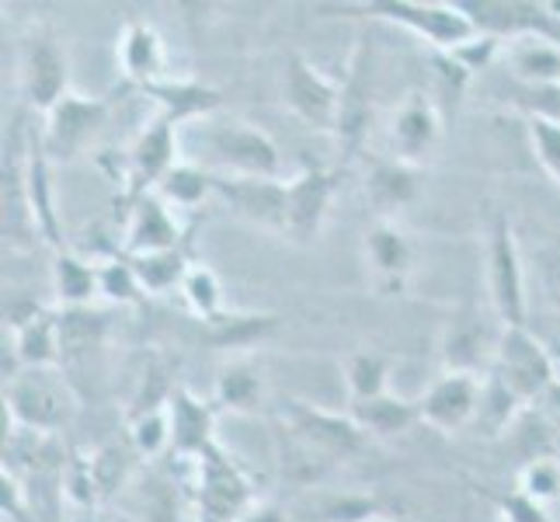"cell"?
Wrapping results in <instances>:
<instances>
[{
	"instance_id": "cell-1",
	"label": "cell",
	"mask_w": 560,
	"mask_h": 522,
	"mask_svg": "<svg viewBox=\"0 0 560 522\" xmlns=\"http://www.w3.org/2000/svg\"><path fill=\"white\" fill-rule=\"evenodd\" d=\"M199 132L223 178H279V150L261 129L241 119H202Z\"/></svg>"
},
{
	"instance_id": "cell-2",
	"label": "cell",
	"mask_w": 560,
	"mask_h": 522,
	"mask_svg": "<svg viewBox=\"0 0 560 522\" xmlns=\"http://www.w3.org/2000/svg\"><path fill=\"white\" fill-rule=\"evenodd\" d=\"M4 404L28 429H60L77 411V397L70 383L56 373V366H35V370L14 373Z\"/></svg>"
},
{
	"instance_id": "cell-3",
	"label": "cell",
	"mask_w": 560,
	"mask_h": 522,
	"mask_svg": "<svg viewBox=\"0 0 560 522\" xmlns=\"http://www.w3.org/2000/svg\"><path fill=\"white\" fill-rule=\"evenodd\" d=\"M491 300L498 317L505 327H526V279H523V262H518V247L512 237V227L505 217L494 220L491 230Z\"/></svg>"
},
{
	"instance_id": "cell-4",
	"label": "cell",
	"mask_w": 560,
	"mask_h": 522,
	"mask_svg": "<svg viewBox=\"0 0 560 522\" xmlns=\"http://www.w3.org/2000/svg\"><path fill=\"white\" fill-rule=\"evenodd\" d=\"M373 11L383 18H394V22H400V25H408L411 32L424 35L432 46L446 49V53L474 43V38L480 35L477 25L463 14L459 4H411V0H386V4H376Z\"/></svg>"
},
{
	"instance_id": "cell-5",
	"label": "cell",
	"mask_w": 560,
	"mask_h": 522,
	"mask_svg": "<svg viewBox=\"0 0 560 522\" xmlns=\"http://www.w3.org/2000/svg\"><path fill=\"white\" fill-rule=\"evenodd\" d=\"M498 376L512 386L518 401H529L553 386V366L526 327H505L498 345Z\"/></svg>"
},
{
	"instance_id": "cell-6",
	"label": "cell",
	"mask_w": 560,
	"mask_h": 522,
	"mask_svg": "<svg viewBox=\"0 0 560 522\" xmlns=\"http://www.w3.org/2000/svg\"><path fill=\"white\" fill-rule=\"evenodd\" d=\"M105 102L98 98H81V94H63L60 102H56L46 115V137H43V153L56 161H70L77 158L94 132L102 129L105 123Z\"/></svg>"
},
{
	"instance_id": "cell-7",
	"label": "cell",
	"mask_w": 560,
	"mask_h": 522,
	"mask_svg": "<svg viewBox=\"0 0 560 522\" xmlns=\"http://www.w3.org/2000/svg\"><path fill=\"white\" fill-rule=\"evenodd\" d=\"M335 192V174L324 167H306L296 178L285 182V237L296 244H314L324 217H327V202H331Z\"/></svg>"
},
{
	"instance_id": "cell-8",
	"label": "cell",
	"mask_w": 560,
	"mask_h": 522,
	"mask_svg": "<svg viewBox=\"0 0 560 522\" xmlns=\"http://www.w3.org/2000/svg\"><path fill=\"white\" fill-rule=\"evenodd\" d=\"M285 105L293 108L303 123L317 129H338L341 112V91L320 77L314 63H306L303 56H289L285 67Z\"/></svg>"
},
{
	"instance_id": "cell-9",
	"label": "cell",
	"mask_w": 560,
	"mask_h": 522,
	"mask_svg": "<svg viewBox=\"0 0 560 522\" xmlns=\"http://www.w3.org/2000/svg\"><path fill=\"white\" fill-rule=\"evenodd\" d=\"M480 394H485V383L477 380V373H446V376H439L429 386V394L421 397L418 418L439 432H456L477 418Z\"/></svg>"
},
{
	"instance_id": "cell-10",
	"label": "cell",
	"mask_w": 560,
	"mask_h": 522,
	"mask_svg": "<svg viewBox=\"0 0 560 522\" xmlns=\"http://www.w3.org/2000/svg\"><path fill=\"white\" fill-rule=\"evenodd\" d=\"M212 192L230 202L241 220H250L265 230H282L285 234V182L279 178H223L209 174Z\"/></svg>"
},
{
	"instance_id": "cell-11",
	"label": "cell",
	"mask_w": 560,
	"mask_h": 522,
	"mask_svg": "<svg viewBox=\"0 0 560 522\" xmlns=\"http://www.w3.org/2000/svg\"><path fill=\"white\" fill-rule=\"evenodd\" d=\"M22 81L28 102L49 112L67 91V49L60 46V38L49 32H35L25 46L22 60Z\"/></svg>"
},
{
	"instance_id": "cell-12",
	"label": "cell",
	"mask_w": 560,
	"mask_h": 522,
	"mask_svg": "<svg viewBox=\"0 0 560 522\" xmlns=\"http://www.w3.org/2000/svg\"><path fill=\"white\" fill-rule=\"evenodd\" d=\"M202 467V519L206 522H241L244 506H247V480L241 477V471L230 463L217 446H209L199 456Z\"/></svg>"
},
{
	"instance_id": "cell-13",
	"label": "cell",
	"mask_w": 560,
	"mask_h": 522,
	"mask_svg": "<svg viewBox=\"0 0 560 522\" xmlns=\"http://www.w3.org/2000/svg\"><path fill=\"white\" fill-rule=\"evenodd\" d=\"M505 60L518 81L533 88H560V43L547 35H518Z\"/></svg>"
},
{
	"instance_id": "cell-14",
	"label": "cell",
	"mask_w": 560,
	"mask_h": 522,
	"mask_svg": "<svg viewBox=\"0 0 560 522\" xmlns=\"http://www.w3.org/2000/svg\"><path fill=\"white\" fill-rule=\"evenodd\" d=\"M289 418L296 421V429L317 442L320 450L327 453H338V456H349L362 450V429L355 421H345L338 415H324L317 408H306L300 401H289Z\"/></svg>"
},
{
	"instance_id": "cell-15",
	"label": "cell",
	"mask_w": 560,
	"mask_h": 522,
	"mask_svg": "<svg viewBox=\"0 0 560 522\" xmlns=\"http://www.w3.org/2000/svg\"><path fill=\"white\" fill-rule=\"evenodd\" d=\"M119 63L129 81H137L140 88L164 81V46L161 35L143 22H129L119 43Z\"/></svg>"
},
{
	"instance_id": "cell-16",
	"label": "cell",
	"mask_w": 560,
	"mask_h": 522,
	"mask_svg": "<svg viewBox=\"0 0 560 522\" xmlns=\"http://www.w3.org/2000/svg\"><path fill=\"white\" fill-rule=\"evenodd\" d=\"M175 153H178L175 123L171 119L153 123L137 140V147H132V178H137V192H143L150 182H164L167 171L175 167Z\"/></svg>"
},
{
	"instance_id": "cell-17",
	"label": "cell",
	"mask_w": 560,
	"mask_h": 522,
	"mask_svg": "<svg viewBox=\"0 0 560 522\" xmlns=\"http://www.w3.org/2000/svg\"><path fill=\"white\" fill-rule=\"evenodd\" d=\"M167 415H171V446H175L178 456H202L212 446L209 442V429H212L209 408L199 404L188 391H178L171 397Z\"/></svg>"
},
{
	"instance_id": "cell-18",
	"label": "cell",
	"mask_w": 560,
	"mask_h": 522,
	"mask_svg": "<svg viewBox=\"0 0 560 522\" xmlns=\"http://www.w3.org/2000/svg\"><path fill=\"white\" fill-rule=\"evenodd\" d=\"M439 132V115L435 105L424 98V94H411L408 102L400 105L397 119H394V147L400 158H418L432 147Z\"/></svg>"
},
{
	"instance_id": "cell-19",
	"label": "cell",
	"mask_w": 560,
	"mask_h": 522,
	"mask_svg": "<svg viewBox=\"0 0 560 522\" xmlns=\"http://www.w3.org/2000/svg\"><path fill=\"white\" fill-rule=\"evenodd\" d=\"M143 91H150L153 98L164 105V119L171 123H182V119H202L212 108L220 105V94L209 91L202 84H191V81H153Z\"/></svg>"
},
{
	"instance_id": "cell-20",
	"label": "cell",
	"mask_w": 560,
	"mask_h": 522,
	"mask_svg": "<svg viewBox=\"0 0 560 522\" xmlns=\"http://www.w3.org/2000/svg\"><path fill=\"white\" fill-rule=\"evenodd\" d=\"M418 192L415 171L404 161H380L370 171V182H365V199L380 212H394L400 206H408Z\"/></svg>"
},
{
	"instance_id": "cell-21",
	"label": "cell",
	"mask_w": 560,
	"mask_h": 522,
	"mask_svg": "<svg viewBox=\"0 0 560 522\" xmlns=\"http://www.w3.org/2000/svg\"><path fill=\"white\" fill-rule=\"evenodd\" d=\"M178 227L167 217V209L153 199H140L129 227V251L132 255H150V251H175Z\"/></svg>"
},
{
	"instance_id": "cell-22",
	"label": "cell",
	"mask_w": 560,
	"mask_h": 522,
	"mask_svg": "<svg viewBox=\"0 0 560 522\" xmlns=\"http://www.w3.org/2000/svg\"><path fill=\"white\" fill-rule=\"evenodd\" d=\"M488 341V332H485V321L477 314H459L446 338H442V359H446L450 373H474V366L480 359V348Z\"/></svg>"
},
{
	"instance_id": "cell-23",
	"label": "cell",
	"mask_w": 560,
	"mask_h": 522,
	"mask_svg": "<svg viewBox=\"0 0 560 522\" xmlns=\"http://www.w3.org/2000/svg\"><path fill=\"white\" fill-rule=\"evenodd\" d=\"M14 356L25 370H35V366H56V359L63 356L60 352V332H56V317L35 314L28 324L18 327Z\"/></svg>"
},
{
	"instance_id": "cell-24",
	"label": "cell",
	"mask_w": 560,
	"mask_h": 522,
	"mask_svg": "<svg viewBox=\"0 0 560 522\" xmlns=\"http://www.w3.org/2000/svg\"><path fill=\"white\" fill-rule=\"evenodd\" d=\"M365 255H370L373 268L383 279H400L408 272V262H411V247L404 230H397L394 223H376L370 234H365Z\"/></svg>"
},
{
	"instance_id": "cell-25",
	"label": "cell",
	"mask_w": 560,
	"mask_h": 522,
	"mask_svg": "<svg viewBox=\"0 0 560 522\" xmlns=\"http://www.w3.org/2000/svg\"><path fill=\"white\" fill-rule=\"evenodd\" d=\"M418 418L411 404H404L400 397H373V401H355L352 421L362 432H376V436H394L404 432L408 425Z\"/></svg>"
},
{
	"instance_id": "cell-26",
	"label": "cell",
	"mask_w": 560,
	"mask_h": 522,
	"mask_svg": "<svg viewBox=\"0 0 560 522\" xmlns=\"http://www.w3.org/2000/svg\"><path fill=\"white\" fill-rule=\"evenodd\" d=\"M105 317L94 314L91 306H67V311L56 317V332H60V352L77 356L88 352V348L102 345L105 338Z\"/></svg>"
},
{
	"instance_id": "cell-27",
	"label": "cell",
	"mask_w": 560,
	"mask_h": 522,
	"mask_svg": "<svg viewBox=\"0 0 560 522\" xmlns=\"http://www.w3.org/2000/svg\"><path fill=\"white\" fill-rule=\"evenodd\" d=\"M132 272L140 279V289H150V293H161V289H171L175 282L185 279V258L182 251H150V255H132Z\"/></svg>"
},
{
	"instance_id": "cell-28",
	"label": "cell",
	"mask_w": 560,
	"mask_h": 522,
	"mask_svg": "<svg viewBox=\"0 0 560 522\" xmlns=\"http://www.w3.org/2000/svg\"><path fill=\"white\" fill-rule=\"evenodd\" d=\"M209 324V341L220 348H244L261 341L276 327V317L268 314H241V317H217Z\"/></svg>"
},
{
	"instance_id": "cell-29",
	"label": "cell",
	"mask_w": 560,
	"mask_h": 522,
	"mask_svg": "<svg viewBox=\"0 0 560 522\" xmlns=\"http://www.w3.org/2000/svg\"><path fill=\"white\" fill-rule=\"evenodd\" d=\"M56 293H60V300L67 306H88V300L94 293H102L98 268L63 255L60 262H56Z\"/></svg>"
},
{
	"instance_id": "cell-30",
	"label": "cell",
	"mask_w": 560,
	"mask_h": 522,
	"mask_svg": "<svg viewBox=\"0 0 560 522\" xmlns=\"http://www.w3.org/2000/svg\"><path fill=\"white\" fill-rule=\"evenodd\" d=\"M345 380H349V391L355 401H373L383 397L386 386V359L380 352H355L345 362Z\"/></svg>"
},
{
	"instance_id": "cell-31",
	"label": "cell",
	"mask_w": 560,
	"mask_h": 522,
	"mask_svg": "<svg viewBox=\"0 0 560 522\" xmlns=\"http://www.w3.org/2000/svg\"><path fill=\"white\" fill-rule=\"evenodd\" d=\"M161 192L175 202V206H199L206 192H212V178L196 167V164H175L167 171V178L161 182Z\"/></svg>"
},
{
	"instance_id": "cell-32",
	"label": "cell",
	"mask_w": 560,
	"mask_h": 522,
	"mask_svg": "<svg viewBox=\"0 0 560 522\" xmlns=\"http://www.w3.org/2000/svg\"><path fill=\"white\" fill-rule=\"evenodd\" d=\"M515 404H518L515 391L494 373V376H488V383H485V394H480L477 421H485L491 432H501V429H505V425L515 418Z\"/></svg>"
},
{
	"instance_id": "cell-33",
	"label": "cell",
	"mask_w": 560,
	"mask_h": 522,
	"mask_svg": "<svg viewBox=\"0 0 560 522\" xmlns=\"http://www.w3.org/2000/svg\"><path fill=\"white\" fill-rule=\"evenodd\" d=\"M25 196H28V206H32L35 230H43L49 244H60V230H56L52 206H49V182H46V161H43V158H38L35 167L28 171V178H25Z\"/></svg>"
},
{
	"instance_id": "cell-34",
	"label": "cell",
	"mask_w": 560,
	"mask_h": 522,
	"mask_svg": "<svg viewBox=\"0 0 560 522\" xmlns=\"http://www.w3.org/2000/svg\"><path fill=\"white\" fill-rule=\"evenodd\" d=\"M182 289H185L188 306L202 321H217L220 317V282H217V276L209 272V268H188L185 279H182Z\"/></svg>"
},
{
	"instance_id": "cell-35",
	"label": "cell",
	"mask_w": 560,
	"mask_h": 522,
	"mask_svg": "<svg viewBox=\"0 0 560 522\" xmlns=\"http://www.w3.org/2000/svg\"><path fill=\"white\" fill-rule=\"evenodd\" d=\"M529 137H533V150L539 164L547 167L553 182H560V119H553V115H533Z\"/></svg>"
},
{
	"instance_id": "cell-36",
	"label": "cell",
	"mask_w": 560,
	"mask_h": 522,
	"mask_svg": "<svg viewBox=\"0 0 560 522\" xmlns=\"http://www.w3.org/2000/svg\"><path fill=\"white\" fill-rule=\"evenodd\" d=\"M217 394L226 408H250L261 394V380L247 370H226L217 383Z\"/></svg>"
},
{
	"instance_id": "cell-37",
	"label": "cell",
	"mask_w": 560,
	"mask_h": 522,
	"mask_svg": "<svg viewBox=\"0 0 560 522\" xmlns=\"http://www.w3.org/2000/svg\"><path fill=\"white\" fill-rule=\"evenodd\" d=\"M132 442L147 453H161L167 442H171V415L167 411H150V415H140L137 425H132Z\"/></svg>"
},
{
	"instance_id": "cell-38",
	"label": "cell",
	"mask_w": 560,
	"mask_h": 522,
	"mask_svg": "<svg viewBox=\"0 0 560 522\" xmlns=\"http://www.w3.org/2000/svg\"><path fill=\"white\" fill-rule=\"evenodd\" d=\"M523 495L533 498L536 506L547 498H557L560 495V467L550 460H533L526 474H523Z\"/></svg>"
},
{
	"instance_id": "cell-39",
	"label": "cell",
	"mask_w": 560,
	"mask_h": 522,
	"mask_svg": "<svg viewBox=\"0 0 560 522\" xmlns=\"http://www.w3.org/2000/svg\"><path fill=\"white\" fill-rule=\"evenodd\" d=\"M98 286H102V293H108L112 300H137L140 293V279L137 272H132V265H119V262H112V265H98Z\"/></svg>"
},
{
	"instance_id": "cell-40",
	"label": "cell",
	"mask_w": 560,
	"mask_h": 522,
	"mask_svg": "<svg viewBox=\"0 0 560 522\" xmlns=\"http://www.w3.org/2000/svg\"><path fill=\"white\" fill-rule=\"evenodd\" d=\"M539 262H544V286H547V293H550V300L560 306V241L550 244Z\"/></svg>"
},
{
	"instance_id": "cell-41",
	"label": "cell",
	"mask_w": 560,
	"mask_h": 522,
	"mask_svg": "<svg viewBox=\"0 0 560 522\" xmlns=\"http://www.w3.org/2000/svg\"><path fill=\"white\" fill-rule=\"evenodd\" d=\"M370 522H390V519H370Z\"/></svg>"
}]
</instances>
